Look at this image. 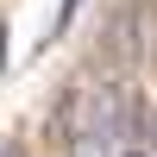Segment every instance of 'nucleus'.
<instances>
[{
  "instance_id": "obj_4",
  "label": "nucleus",
  "mask_w": 157,
  "mask_h": 157,
  "mask_svg": "<svg viewBox=\"0 0 157 157\" xmlns=\"http://www.w3.org/2000/svg\"><path fill=\"white\" fill-rule=\"evenodd\" d=\"M0 157H25V145H0Z\"/></svg>"
},
{
  "instance_id": "obj_2",
  "label": "nucleus",
  "mask_w": 157,
  "mask_h": 157,
  "mask_svg": "<svg viewBox=\"0 0 157 157\" xmlns=\"http://www.w3.org/2000/svg\"><path fill=\"white\" fill-rule=\"evenodd\" d=\"M145 145L157 151V113H145Z\"/></svg>"
},
{
  "instance_id": "obj_1",
  "label": "nucleus",
  "mask_w": 157,
  "mask_h": 157,
  "mask_svg": "<svg viewBox=\"0 0 157 157\" xmlns=\"http://www.w3.org/2000/svg\"><path fill=\"white\" fill-rule=\"evenodd\" d=\"M75 13H82V0H63V6H57V25H50V38H63V32H69V25H75Z\"/></svg>"
},
{
  "instance_id": "obj_3",
  "label": "nucleus",
  "mask_w": 157,
  "mask_h": 157,
  "mask_svg": "<svg viewBox=\"0 0 157 157\" xmlns=\"http://www.w3.org/2000/svg\"><path fill=\"white\" fill-rule=\"evenodd\" d=\"M0 75H6V25H0Z\"/></svg>"
}]
</instances>
